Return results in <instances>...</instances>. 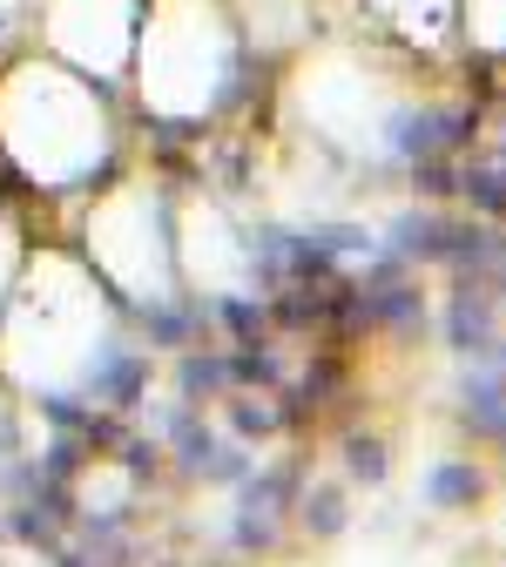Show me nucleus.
Wrapping results in <instances>:
<instances>
[{"label": "nucleus", "instance_id": "obj_1", "mask_svg": "<svg viewBox=\"0 0 506 567\" xmlns=\"http://www.w3.org/2000/svg\"><path fill=\"white\" fill-rule=\"evenodd\" d=\"M473 493H479L473 466H440V473H432V501H440V507H453V501H473Z\"/></svg>", "mask_w": 506, "mask_h": 567}]
</instances>
